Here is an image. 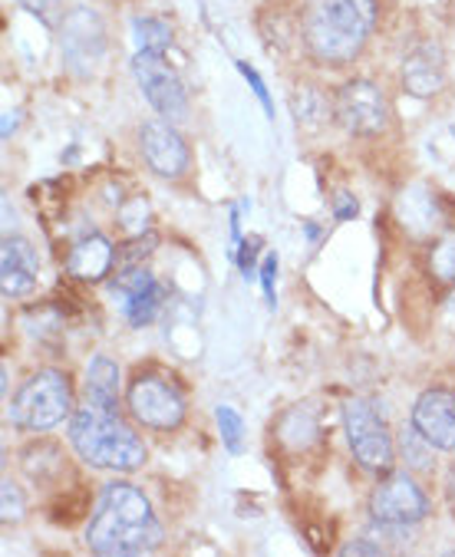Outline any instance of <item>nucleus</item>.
Returning a JSON list of instances; mask_svg holds the SVG:
<instances>
[{
	"label": "nucleus",
	"mask_w": 455,
	"mask_h": 557,
	"mask_svg": "<svg viewBox=\"0 0 455 557\" xmlns=\"http://www.w3.org/2000/svg\"><path fill=\"white\" fill-rule=\"evenodd\" d=\"M86 541L102 557L149 554L162 544V524L156 521L149 498L136 485L112 482L102 492Z\"/></svg>",
	"instance_id": "nucleus-1"
},
{
	"label": "nucleus",
	"mask_w": 455,
	"mask_h": 557,
	"mask_svg": "<svg viewBox=\"0 0 455 557\" xmlns=\"http://www.w3.org/2000/svg\"><path fill=\"white\" fill-rule=\"evenodd\" d=\"M377 24V0H317L307 14L304 40L317 63L340 70L360 57Z\"/></svg>",
	"instance_id": "nucleus-2"
},
{
	"label": "nucleus",
	"mask_w": 455,
	"mask_h": 557,
	"mask_svg": "<svg viewBox=\"0 0 455 557\" xmlns=\"http://www.w3.org/2000/svg\"><path fill=\"white\" fill-rule=\"evenodd\" d=\"M70 442L83 462L96 469L133 472L146 462L143 438L120 419L116 409L86 403L70 419Z\"/></svg>",
	"instance_id": "nucleus-3"
},
{
	"label": "nucleus",
	"mask_w": 455,
	"mask_h": 557,
	"mask_svg": "<svg viewBox=\"0 0 455 557\" xmlns=\"http://www.w3.org/2000/svg\"><path fill=\"white\" fill-rule=\"evenodd\" d=\"M70 412H73L70 380L63 373H57V370L34 373L21 386L14 406H11V419L21 429H30V432H47V429L60 425Z\"/></svg>",
	"instance_id": "nucleus-4"
},
{
	"label": "nucleus",
	"mask_w": 455,
	"mask_h": 557,
	"mask_svg": "<svg viewBox=\"0 0 455 557\" xmlns=\"http://www.w3.org/2000/svg\"><path fill=\"white\" fill-rule=\"evenodd\" d=\"M344 425H347V442L357 456V462L370 472H390L396 462L393 435L377 412L370 399H351L344 409Z\"/></svg>",
	"instance_id": "nucleus-5"
},
{
	"label": "nucleus",
	"mask_w": 455,
	"mask_h": 557,
	"mask_svg": "<svg viewBox=\"0 0 455 557\" xmlns=\"http://www.w3.org/2000/svg\"><path fill=\"white\" fill-rule=\"evenodd\" d=\"M133 76L143 86L152 109L165 120H185L188 116V92L172 70V63L159 50H136L133 57Z\"/></svg>",
	"instance_id": "nucleus-6"
},
{
	"label": "nucleus",
	"mask_w": 455,
	"mask_h": 557,
	"mask_svg": "<svg viewBox=\"0 0 455 557\" xmlns=\"http://www.w3.org/2000/svg\"><path fill=\"white\" fill-rule=\"evenodd\" d=\"M333 113L340 126L354 136H377L386 129V99L383 89L370 79H351L340 89Z\"/></svg>",
	"instance_id": "nucleus-7"
},
{
	"label": "nucleus",
	"mask_w": 455,
	"mask_h": 557,
	"mask_svg": "<svg viewBox=\"0 0 455 557\" xmlns=\"http://www.w3.org/2000/svg\"><path fill=\"white\" fill-rule=\"evenodd\" d=\"M130 409L133 416L149 425V429H179L185 419V399L179 396V389L159 376H139L130 386Z\"/></svg>",
	"instance_id": "nucleus-8"
},
{
	"label": "nucleus",
	"mask_w": 455,
	"mask_h": 557,
	"mask_svg": "<svg viewBox=\"0 0 455 557\" xmlns=\"http://www.w3.org/2000/svg\"><path fill=\"white\" fill-rule=\"evenodd\" d=\"M370 515H373V521L406 528V524H416V521H422L429 515V502H426L422 488L409 475H390L373 492Z\"/></svg>",
	"instance_id": "nucleus-9"
},
{
	"label": "nucleus",
	"mask_w": 455,
	"mask_h": 557,
	"mask_svg": "<svg viewBox=\"0 0 455 557\" xmlns=\"http://www.w3.org/2000/svg\"><path fill=\"white\" fill-rule=\"evenodd\" d=\"M139 149L146 165L162 178H179L188 169V146L185 139L162 120H149L139 129Z\"/></svg>",
	"instance_id": "nucleus-10"
},
{
	"label": "nucleus",
	"mask_w": 455,
	"mask_h": 557,
	"mask_svg": "<svg viewBox=\"0 0 455 557\" xmlns=\"http://www.w3.org/2000/svg\"><path fill=\"white\" fill-rule=\"evenodd\" d=\"M413 425L432 442V449H455V393L429 389L413 406Z\"/></svg>",
	"instance_id": "nucleus-11"
},
{
	"label": "nucleus",
	"mask_w": 455,
	"mask_h": 557,
	"mask_svg": "<svg viewBox=\"0 0 455 557\" xmlns=\"http://www.w3.org/2000/svg\"><path fill=\"white\" fill-rule=\"evenodd\" d=\"M102 47H106V34L93 11L79 8L63 21V57L73 70L79 73L93 70L102 57Z\"/></svg>",
	"instance_id": "nucleus-12"
},
{
	"label": "nucleus",
	"mask_w": 455,
	"mask_h": 557,
	"mask_svg": "<svg viewBox=\"0 0 455 557\" xmlns=\"http://www.w3.org/2000/svg\"><path fill=\"white\" fill-rule=\"evenodd\" d=\"M445 83V60L435 44H419L406 53L403 60V86L416 99H429L442 89Z\"/></svg>",
	"instance_id": "nucleus-13"
},
{
	"label": "nucleus",
	"mask_w": 455,
	"mask_h": 557,
	"mask_svg": "<svg viewBox=\"0 0 455 557\" xmlns=\"http://www.w3.org/2000/svg\"><path fill=\"white\" fill-rule=\"evenodd\" d=\"M70 274L79 277V281H99L109 274L112 268V245L99 235H89L83 238L73 251H70V261H66Z\"/></svg>",
	"instance_id": "nucleus-14"
},
{
	"label": "nucleus",
	"mask_w": 455,
	"mask_h": 557,
	"mask_svg": "<svg viewBox=\"0 0 455 557\" xmlns=\"http://www.w3.org/2000/svg\"><path fill=\"white\" fill-rule=\"evenodd\" d=\"M86 403L120 409V370L109 357H96L86 370Z\"/></svg>",
	"instance_id": "nucleus-15"
},
{
	"label": "nucleus",
	"mask_w": 455,
	"mask_h": 557,
	"mask_svg": "<svg viewBox=\"0 0 455 557\" xmlns=\"http://www.w3.org/2000/svg\"><path fill=\"white\" fill-rule=\"evenodd\" d=\"M162 304H165V290H162L159 281H152V284H149L143 294H136L123 310H126V317H130L133 326H146V323H152V320L159 317Z\"/></svg>",
	"instance_id": "nucleus-16"
},
{
	"label": "nucleus",
	"mask_w": 455,
	"mask_h": 557,
	"mask_svg": "<svg viewBox=\"0 0 455 557\" xmlns=\"http://www.w3.org/2000/svg\"><path fill=\"white\" fill-rule=\"evenodd\" d=\"M133 40L139 50H165L172 47V27L159 17H143V21H133Z\"/></svg>",
	"instance_id": "nucleus-17"
},
{
	"label": "nucleus",
	"mask_w": 455,
	"mask_h": 557,
	"mask_svg": "<svg viewBox=\"0 0 455 557\" xmlns=\"http://www.w3.org/2000/svg\"><path fill=\"white\" fill-rule=\"evenodd\" d=\"M0 268H21V271H40V261H37V251L27 238H17V235H8L4 238V255H0Z\"/></svg>",
	"instance_id": "nucleus-18"
},
{
	"label": "nucleus",
	"mask_w": 455,
	"mask_h": 557,
	"mask_svg": "<svg viewBox=\"0 0 455 557\" xmlns=\"http://www.w3.org/2000/svg\"><path fill=\"white\" fill-rule=\"evenodd\" d=\"M214 419H218V429H221V442L228 445V453H242V435H245V422H242V416L232 409V406H218V412H214Z\"/></svg>",
	"instance_id": "nucleus-19"
},
{
	"label": "nucleus",
	"mask_w": 455,
	"mask_h": 557,
	"mask_svg": "<svg viewBox=\"0 0 455 557\" xmlns=\"http://www.w3.org/2000/svg\"><path fill=\"white\" fill-rule=\"evenodd\" d=\"M294 116H297V126H320L323 116H327V109L320 102V96L313 89H297L294 96Z\"/></svg>",
	"instance_id": "nucleus-20"
},
{
	"label": "nucleus",
	"mask_w": 455,
	"mask_h": 557,
	"mask_svg": "<svg viewBox=\"0 0 455 557\" xmlns=\"http://www.w3.org/2000/svg\"><path fill=\"white\" fill-rule=\"evenodd\" d=\"M429 449H432V442L416 429H403V456L413 469H429Z\"/></svg>",
	"instance_id": "nucleus-21"
},
{
	"label": "nucleus",
	"mask_w": 455,
	"mask_h": 557,
	"mask_svg": "<svg viewBox=\"0 0 455 557\" xmlns=\"http://www.w3.org/2000/svg\"><path fill=\"white\" fill-rule=\"evenodd\" d=\"M37 287V274L34 271H21V268H0V290L4 297H27Z\"/></svg>",
	"instance_id": "nucleus-22"
},
{
	"label": "nucleus",
	"mask_w": 455,
	"mask_h": 557,
	"mask_svg": "<svg viewBox=\"0 0 455 557\" xmlns=\"http://www.w3.org/2000/svg\"><path fill=\"white\" fill-rule=\"evenodd\" d=\"M429 264H432V274H435V277L455 281V232H448V235L435 245Z\"/></svg>",
	"instance_id": "nucleus-23"
},
{
	"label": "nucleus",
	"mask_w": 455,
	"mask_h": 557,
	"mask_svg": "<svg viewBox=\"0 0 455 557\" xmlns=\"http://www.w3.org/2000/svg\"><path fill=\"white\" fill-rule=\"evenodd\" d=\"M0 515H4V521H21L24 518V495L11 482H4V488H0Z\"/></svg>",
	"instance_id": "nucleus-24"
},
{
	"label": "nucleus",
	"mask_w": 455,
	"mask_h": 557,
	"mask_svg": "<svg viewBox=\"0 0 455 557\" xmlns=\"http://www.w3.org/2000/svg\"><path fill=\"white\" fill-rule=\"evenodd\" d=\"M238 73H242V76L248 79V86L255 89V96H258V102L265 106V113H268V116L274 120V102H271V92H268V86H265V79L258 76V70H255V66H251L248 60H242V63H238Z\"/></svg>",
	"instance_id": "nucleus-25"
},
{
	"label": "nucleus",
	"mask_w": 455,
	"mask_h": 557,
	"mask_svg": "<svg viewBox=\"0 0 455 557\" xmlns=\"http://www.w3.org/2000/svg\"><path fill=\"white\" fill-rule=\"evenodd\" d=\"M21 4L34 14V17H40L47 27H57L60 24V0H21Z\"/></svg>",
	"instance_id": "nucleus-26"
},
{
	"label": "nucleus",
	"mask_w": 455,
	"mask_h": 557,
	"mask_svg": "<svg viewBox=\"0 0 455 557\" xmlns=\"http://www.w3.org/2000/svg\"><path fill=\"white\" fill-rule=\"evenodd\" d=\"M146 218H149V208H146V201L143 198H136L130 208H123V225L130 228V232H146Z\"/></svg>",
	"instance_id": "nucleus-27"
},
{
	"label": "nucleus",
	"mask_w": 455,
	"mask_h": 557,
	"mask_svg": "<svg viewBox=\"0 0 455 557\" xmlns=\"http://www.w3.org/2000/svg\"><path fill=\"white\" fill-rule=\"evenodd\" d=\"M274 277H278V255H268L261 261V271H258V281L265 287V297H268V307L274 310Z\"/></svg>",
	"instance_id": "nucleus-28"
},
{
	"label": "nucleus",
	"mask_w": 455,
	"mask_h": 557,
	"mask_svg": "<svg viewBox=\"0 0 455 557\" xmlns=\"http://www.w3.org/2000/svg\"><path fill=\"white\" fill-rule=\"evenodd\" d=\"M357 201L351 198V195H336V218L340 221H351V218H357Z\"/></svg>",
	"instance_id": "nucleus-29"
},
{
	"label": "nucleus",
	"mask_w": 455,
	"mask_h": 557,
	"mask_svg": "<svg viewBox=\"0 0 455 557\" xmlns=\"http://www.w3.org/2000/svg\"><path fill=\"white\" fill-rule=\"evenodd\" d=\"M255 251H258V245H255V242L242 245V258H238V264H242L245 277H255Z\"/></svg>",
	"instance_id": "nucleus-30"
},
{
	"label": "nucleus",
	"mask_w": 455,
	"mask_h": 557,
	"mask_svg": "<svg viewBox=\"0 0 455 557\" xmlns=\"http://www.w3.org/2000/svg\"><path fill=\"white\" fill-rule=\"evenodd\" d=\"M340 554H344V557H354V554H383V547L380 544H347Z\"/></svg>",
	"instance_id": "nucleus-31"
},
{
	"label": "nucleus",
	"mask_w": 455,
	"mask_h": 557,
	"mask_svg": "<svg viewBox=\"0 0 455 557\" xmlns=\"http://www.w3.org/2000/svg\"><path fill=\"white\" fill-rule=\"evenodd\" d=\"M14 129H17V113H8V116H4V139H11Z\"/></svg>",
	"instance_id": "nucleus-32"
},
{
	"label": "nucleus",
	"mask_w": 455,
	"mask_h": 557,
	"mask_svg": "<svg viewBox=\"0 0 455 557\" xmlns=\"http://www.w3.org/2000/svg\"><path fill=\"white\" fill-rule=\"evenodd\" d=\"M448 495H452V502H455V466H452V472H448Z\"/></svg>",
	"instance_id": "nucleus-33"
},
{
	"label": "nucleus",
	"mask_w": 455,
	"mask_h": 557,
	"mask_svg": "<svg viewBox=\"0 0 455 557\" xmlns=\"http://www.w3.org/2000/svg\"><path fill=\"white\" fill-rule=\"evenodd\" d=\"M452 136H455V126H452Z\"/></svg>",
	"instance_id": "nucleus-34"
},
{
	"label": "nucleus",
	"mask_w": 455,
	"mask_h": 557,
	"mask_svg": "<svg viewBox=\"0 0 455 557\" xmlns=\"http://www.w3.org/2000/svg\"><path fill=\"white\" fill-rule=\"evenodd\" d=\"M452 307H455V297H452Z\"/></svg>",
	"instance_id": "nucleus-35"
}]
</instances>
